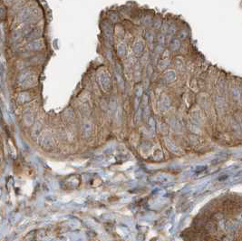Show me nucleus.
<instances>
[{"label":"nucleus","mask_w":242,"mask_h":241,"mask_svg":"<svg viewBox=\"0 0 242 241\" xmlns=\"http://www.w3.org/2000/svg\"><path fill=\"white\" fill-rule=\"evenodd\" d=\"M45 47V42L43 39H36L29 43L26 48L30 51H39Z\"/></svg>","instance_id":"1"},{"label":"nucleus","mask_w":242,"mask_h":241,"mask_svg":"<svg viewBox=\"0 0 242 241\" xmlns=\"http://www.w3.org/2000/svg\"><path fill=\"white\" fill-rule=\"evenodd\" d=\"M33 15H34L33 10H31L29 8H26L23 11H21V13L18 15V20L21 23H25V22H27L28 20H30Z\"/></svg>","instance_id":"2"},{"label":"nucleus","mask_w":242,"mask_h":241,"mask_svg":"<svg viewBox=\"0 0 242 241\" xmlns=\"http://www.w3.org/2000/svg\"><path fill=\"white\" fill-rule=\"evenodd\" d=\"M37 83V78L35 74H29L22 83V87L23 88H30L33 87Z\"/></svg>","instance_id":"3"},{"label":"nucleus","mask_w":242,"mask_h":241,"mask_svg":"<svg viewBox=\"0 0 242 241\" xmlns=\"http://www.w3.org/2000/svg\"><path fill=\"white\" fill-rule=\"evenodd\" d=\"M99 80H100L101 85L104 88V91H107L108 90V87H110V78L108 77L107 73H102L99 75Z\"/></svg>","instance_id":"4"},{"label":"nucleus","mask_w":242,"mask_h":241,"mask_svg":"<svg viewBox=\"0 0 242 241\" xmlns=\"http://www.w3.org/2000/svg\"><path fill=\"white\" fill-rule=\"evenodd\" d=\"M93 131V126L90 122H85L83 127V133L85 138H89Z\"/></svg>","instance_id":"5"},{"label":"nucleus","mask_w":242,"mask_h":241,"mask_svg":"<svg viewBox=\"0 0 242 241\" xmlns=\"http://www.w3.org/2000/svg\"><path fill=\"white\" fill-rule=\"evenodd\" d=\"M5 73V63L3 59L0 60V80L3 81Z\"/></svg>","instance_id":"6"},{"label":"nucleus","mask_w":242,"mask_h":241,"mask_svg":"<svg viewBox=\"0 0 242 241\" xmlns=\"http://www.w3.org/2000/svg\"><path fill=\"white\" fill-rule=\"evenodd\" d=\"M29 74H30V71H29V70H25V71H23V72L19 74V76H18V82H19L20 83H22L24 82V80H25Z\"/></svg>","instance_id":"7"},{"label":"nucleus","mask_w":242,"mask_h":241,"mask_svg":"<svg viewBox=\"0 0 242 241\" xmlns=\"http://www.w3.org/2000/svg\"><path fill=\"white\" fill-rule=\"evenodd\" d=\"M104 33H105V35L107 36V37H112V34H113V30H112V27H111V25H104Z\"/></svg>","instance_id":"8"},{"label":"nucleus","mask_w":242,"mask_h":241,"mask_svg":"<svg viewBox=\"0 0 242 241\" xmlns=\"http://www.w3.org/2000/svg\"><path fill=\"white\" fill-rule=\"evenodd\" d=\"M117 50H118V55L121 56H124V54H125L126 47H125V46H124L123 44H120V45L118 46Z\"/></svg>","instance_id":"9"},{"label":"nucleus","mask_w":242,"mask_h":241,"mask_svg":"<svg viewBox=\"0 0 242 241\" xmlns=\"http://www.w3.org/2000/svg\"><path fill=\"white\" fill-rule=\"evenodd\" d=\"M141 49H142V45H141V43L137 42V43L135 44V46H134V51H135L136 53H140V52L141 51Z\"/></svg>","instance_id":"10"},{"label":"nucleus","mask_w":242,"mask_h":241,"mask_svg":"<svg viewBox=\"0 0 242 241\" xmlns=\"http://www.w3.org/2000/svg\"><path fill=\"white\" fill-rule=\"evenodd\" d=\"M5 9L3 6H0V18L5 17Z\"/></svg>","instance_id":"11"},{"label":"nucleus","mask_w":242,"mask_h":241,"mask_svg":"<svg viewBox=\"0 0 242 241\" xmlns=\"http://www.w3.org/2000/svg\"><path fill=\"white\" fill-rule=\"evenodd\" d=\"M110 17H111V19H113L114 22L117 20V15H116L115 14H113V15H110Z\"/></svg>","instance_id":"12"},{"label":"nucleus","mask_w":242,"mask_h":241,"mask_svg":"<svg viewBox=\"0 0 242 241\" xmlns=\"http://www.w3.org/2000/svg\"><path fill=\"white\" fill-rule=\"evenodd\" d=\"M4 2H5L6 5H10V4L13 2V0H4Z\"/></svg>","instance_id":"13"}]
</instances>
